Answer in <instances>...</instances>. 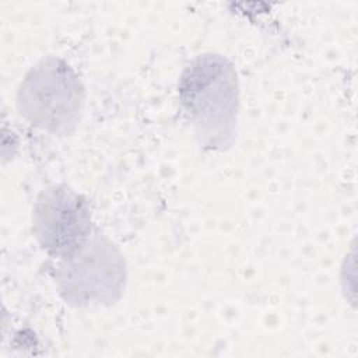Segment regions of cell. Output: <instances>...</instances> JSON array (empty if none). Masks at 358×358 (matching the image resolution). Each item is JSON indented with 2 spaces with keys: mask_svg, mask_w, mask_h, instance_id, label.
<instances>
[{
  "mask_svg": "<svg viewBox=\"0 0 358 358\" xmlns=\"http://www.w3.org/2000/svg\"><path fill=\"white\" fill-rule=\"evenodd\" d=\"M84 85L62 57L46 56L24 76L17 90V110L34 127L52 136L71 134L83 116Z\"/></svg>",
  "mask_w": 358,
  "mask_h": 358,
  "instance_id": "cell-2",
  "label": "cell"
},
{
  "mask_svg": "<svg viewBox=\"0 0 358 358\" xmlns=\"http://www.w3.org/2000/svg\"><path fill=\"white\" fill-rule=\"evenodd\" d=\"M179 105L199 144L227 151L236 138L241 106L239 78L234 63L218 53L196 56L178 83Z\"/></svg>",
  "mask_w": 358,
  "mask_h": 358,
  "instance_id": "cell-1",
  "label": "cell"
},
{
  "mask_svg": "<svg viewBox=\"0 0 358 358\" xmlns=\"http://www.w3.org/2000/svg\"><path fill=\"white\" fill-rule=\"evenodd\" d=\"M53 278L70 306H110L124 294L126 262L117 246L95 228L74 253L57 260Z\"/></svg>",
  "mask_w": 358,
  "mask_h": 358,
  "instance_id": "cell-3",
  "label": "cell"
},
{
  "mask_svg": "<svg viewBox=\"0 0 358 358\" xmlns=\"http://www.w3.org/2000/svg\"><path fill=\"white\" fill-rule=\"evenodd\" d=\"M94 231L87 200L70 186L53 185L36 197L32 210V235L52 259L60 260L74 253Z\"/></svg>",
  "mask_w": 358,
  "mask_h": 358,
  "instance_id": "cell-4",
  "label": "cell"
}]
</instances>
